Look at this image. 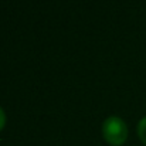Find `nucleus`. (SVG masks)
Wrapping results in <instances>:
<instances>
[{
	"label": "nucleus",
	"mask_w": 146,
	"mask_h": 146,
	"mask_svg": "<svg viewBox=\"0 0 146 146\" xmlns=\"http://www.w3.org/2000/svg\"><path fill=\"white\" fill-rule=\"evenodd\" d=\"M4 125H6V113H4L3 108L0 106V131L4 128Z\"/></svg>",
	"instance_id": "3"
},
{
	"label": "nucleus",
	"mask_w": 146,
	"mask_h": 146,
	"mask_svg": "<svg viewBox=\"0 0 146 146\" xmlns=\"http://www.w3.org/2000/svg\"><path fill=\"white\" fill-rule=\"evenodd\" d=\"M138 135H139V139L142 141V143L146 146V116L142 118L138 123Z\"/></svg>",
	"instance_id": "2"
},
{
	"label": "nucleus",
	"mask_w": 146,
	"mask_h": 146,
	"mask_svg": "<svg viewBox=\"0 0 146 146\" xmlns=\"http://www.w3.org/2000/svg\"><path fill=\"white\" fill-rule=\"evenodd\" d=\"M102 136L111 146H121L128 139V126L119 116H109L102 123Z\"/></svg>",
	"instance_id": "1"
}]
</instances>
